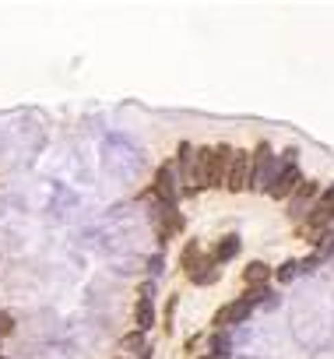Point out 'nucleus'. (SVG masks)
Masks as SVG:
<instances>
[{"label": "nucleus", "mask_w": 334, "mask_h": 359, "mask_svg": "<svg viewBox=\"0 0 334 359\" xmlns=\"http://www.w3.org/2000/svg\"><path fill=\"white\" fill-rule=\"evenodd\" d=\"M302 184V173L296 169V166H282L278 169V176H275V184H271V197H275V201H285L289 194H296V187Z\"/></svg>", "instance_id": "39448f33"}, {"label": "nucleus", "mask_w": 334, "mask_h": 359, "mask_svg": "<svg viewBox=\"0 0 334 359\" xmlns=\"http://www.w3.org/2000/svg\"><path fill=\"white\" fill-rule=\"evenodd\" d=\"M267 279H271V268H267L264 261H250L247 268H243V282H247L250 289H254V285H264Z\"/></svg>", "instance_id": "1a4fd4ad"}, {"label": "nucleus", "mask_w": 334, "mask_h": 359, "mask_svg": "<svg viewBox=\"0 0 334 359\" xmlns=\"http://www.w3.org/2000/svg\"><path fill=\"white\" fill-rule=\"evenodd\" d=\"M320 201H324L327 208H334V187H331V191H324V197H320Z\"/></svg>", "instance_id": "6ab92c4d"}, {"label": "nucleus", "mask_w": 334, "mask_h": 359, "mask_svg": "<svg viewBox=\"0 0 334 359\" xmlns=\"http://www.w3.org/2000/svg\"><path fill=\"white\" fill-rule=\"evenodd\" d=\"M296 272H299V261H289L285 268H278V282H292Z\"/></svg>", "instance_id": "ddd939ff"}, {"label": "nucleus", "mask_w": 334, "mask_h": 359, "mask_svg": "<svg viewBox=\"0 0 334 359\" xmlns=\"http://www.w3.org/2000/svg\"><path fill=\"white\" fill-rule=\"evenodd\" d=\"M137 292H141L137 299H144V303H151V296H155V285H151V282H144V285H141Z\"/></svg>", "instance_id": "dca6fc26"}, {"label": "nucleus", "mask_w": 334, "mask_h": 359, "mask_svg": "<svg viewBox=\"0 0 334 359\" xmlns=\"http://www.w3.org/2000/svg\"><path fill=\"white\" fill-rule=\"evenodd\" d=\"M120 349H127V352H144L148 345H144V331H134V335H127L124 342H120Z\"/></svg>", "instance_id": "f8f14e48"}, {"label": "nucleus", "mask_w": 334, "mask_h": 359, "mask_svg": "<svg viewBox=\"0 0 334 359\" xmlns=\"http://www.w3.org/2000/svg\"><path fill=\"white\" fill-rule=\"evenodd\" d=\"M236 254H239V236H225V239H219V247H215V261H219V264L232 261Z\"/></svg>", "instance_id": "9d476101"}, {"label": "nucleus", "mask_w": 334, "mask_h": 359, "mask_svg": "<svg viewBox=\"0 0 334 359\" xmlns=\"http://www.w3.org/2000/svg\"><path fill=\"white\" fill-rule=\"evenodd\" d=\"M201 359H215V356H201Z\"/></svg>", "instance_id": "412c9836"}, {"label": "nucleus", "mask_w": 334, "mask_h": 359, "mask_svg": "<svg viewBox=\"0 0 334 359\" xmlns=\"http://www.w3.org/2000/svg\"><path fill=\"white\" fill-rule=\"evenodd\" d=\"M0 359H4V356H0Z\"/></svg>", "instance_id": "4be33fe9"}, {"label": "nucleus", "mask_w": 334, "mask_h": 359, "mask_svg": "<svg viewBox=\"0 0 334 359\" xmlns=\"http://www.w3.org/2000/svg\"><path fill=\"white\" fill-rule=\"evenodd\" d=\"M148 272L159 275V272H162V257H151V261H148Z\"/></svg>", "instance_id": "a211bd4d"}, {"label": "nucleus", "mask_w": 334, "mask_h": 359, "mask_svg": "<svg viewBox=\"0 0 334 359\" xmlns=\"http://www.w3.org/2000/svg\"><path fill=\"white\" fill-rule=\"evenodd\" d=\"M11 327H14V317L11 314H0V335H8Z\"/></svg>", "instance_id": "f3484780"}, {"label": "nucleus", "mask_w": 334, "mask_h": 359, "mask_svg": "<svg viewBox=\"0 0 334 359\" xmlns=\"http://www.w3.org/2000/svg\"><path fill=\"white\" fill-rule=\"evenodd\" d=\"M250 166H254L250 152H232V166H229L225 187L229 191H247V184H250Z\"/></svg>", "instance_id": "20e7f679"}, {"label": "nucleus", "mask_w": 334, "mask_h": 359, "mask_svg": "<svg viewBox=\"0 0 334 359\" xmlns=\"http://www.w3.org/2000/svg\"><path fill=\"white\" fill-rule=\"evenodd\" d=\"M211 349H215V359L225 356V352H229V338H215V342H211Z\"/></svg>", "instance_id": "2eb2a0df"}, {"label": "nucleus", "mask_w": 334, "mask_h": 359, "mask_svg": "<svg viewBox=\"0 0 334 359\" xmlns=\"http://www.w3.org/2000/svg\"><path fill=\"white\" fill-rule=\"evenodd\" d=\"M187 279L197 282V285H211L219 279V261L215 257H197L190 268H187Z\"/></svg>", "instance_id": "0eeeda50"}, {"label": "nucleus", "mask_w": 334, "mask_h": 359, "mask_svg": "<svg viewBox=\"0 0 334 359\" xmlns=\"http://www.w3.org/2000/svg\"><path fill=\"white\" fill-rule=\"evenodd\" d=\"M250 310H254V303H250L247 296H243V299H232V303L219 307V314H215V324H219V327H225V324H239V320H250Z\"/></svg>", "instance_id": "423d86ee"}, {"label": "nucleus", "mask_w": 334, "mask_h": 359, "mask_svg": "<svg viewBox=\"0 0 334 359\" xmlns=\"http://www.w3.org/2000/svg\"><path fill=\"white\" fill-rule=\"evenodd\" d=\"M155 197H159L166 208L176 204V173H172V166H162V169L155 173Z\"/></svg>", "instance_id": "6e6552de"}, {"label": "nucleus", "mask_w": 334, "mask_h": 359, "mask_svg": "<svg viewBox=\"0 0 334 359\" xmlns=\"http://www.w3.org/2000/svg\"><path fill=\"white\" fill-rule=\"evenodd\" d=\"M134 324H137V331H144V327L155 324V310H151V303L137 299V307H134Z\"/></svg>", "instance_id": "9b49d317"}, {"label": "nucleus", "mask_w": 334, "mask_h": 359, "mask_svg": "<svg viewBox=\"0 0 334 359\" xmlns=\"http://www.w3.org/2000/svg\"><path fill=\"white\" fill-rule=\"evenodd\" d=\"M229 166H232V148L219 144L208 152V187H222L229 180Z\"/></svg>", "instance_id": "f03ea898"}, {"label": "nucleus", "mask_w": 334, "mask_h": 359, "mask_svg": "<svg viewBox=\"0 0 334 359\" xmlns=\"http://www.w3.org/2000/svg\"><path fill=\"white\" fill-rule=\"evenodd\" d=\"M275 176H278V162H275V152H271V144H257L254 166H250V191H271Z\"/></svg>", "instance_id": "f257e3e1"}, {"label": "nucleus", "mask_w": 334, "mask_h": 359, "mask_svg": "<svg viewBox=\"0 0 334 359\" xmlns=\"http://www.w3.org/2000/svg\"><path fill=\"white\" fill-rule=\"evenodd\" d=\"M197 257H201V247H197V243H187V247H183V272H187V268H190Z\"/></svg>", "instance_id": "4468645a"}, {"label": "nucleus", "mask_w": 334, "mask_h": 359, "mask_svg": "<svg viewBox=\"0 0 334 359\" xmlns=\"http://www.w3.org/2000/svg\"><path fill=\"white\" fill-rule=\"evenodd\" d=\"M317 194H320V187L313 184V180H302V184L296 187V194H292V201H289V215H292L296 222L307 219L310 208H313V201H317Z\"/></svg>", "instance_id": "7ed1b4c3"}, {"label": "nucleus", "mask_w": 334, "mask_h": 359, "mask_svg": "<svg viewBox=\"0 0 334 359\" xmlns=\"http://www.w3.org/2000/svg\"><path fill=\"white\" fill-rule=\"evenodd\" d=\"M141 359H151V349H144V352H141Z\"/></svg>", "instance_id": "aec40b11"}]
</instances>
